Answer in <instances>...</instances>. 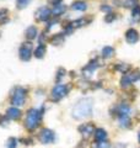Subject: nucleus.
Wrapping results in <instances>:
<instances>
[{
    "instance_id": "1",
    "label": "nucleus",
    "mask_w": 140,
    "mask_h": 148,
    "mask_svg": "<svg viewBox=\"0 0 140 148\" xmlns=\"http://www.w3.org/2000/svg\"><path fill=\"white\" fill-rule=\"evenodd\" d=\"M92 105H93V100L91 98H86V99L80 100L76 104L75 108H74V111H73L74 117L77 120H81V119L90 116L92 112Z\"/></svg>"
},
{
    "instance_id": "3",
    "label": "nucleus",
    "mask_w": 140,
    "mask_h": 148,
    "mask_svg": "<svg viewBox=\"0 0 140 148\" xmlns=\"http://www.w3.org/2000/svg\"><path fill=\"white\" fill-rule=\"evenodd\" d=\"M25 98H26V90L23 89V88L17 86L15 89V91H14L11 103L15 108L16 106H22L23 104H25Z\"/></svg>"
},
{
    "instance_id": "10",
    "label": "nucleus",
    "mask_w": 140,
    "mask_h": 148,
    "mask_svg": "<svg viewBox=\"0 0 140 148\" xmlns=\"http://www.w3.org/2000/svg\"><path fill=\"white\" fill-rule=\"evenodd\" d=\"M6 115H7V117H10V119H12V120H16V119H18L21 116V111L18 110L17 108H10V109H7V111H6Z\"/></svg>"
},
{
    "instance_id": "19",
    "label": "nucleus",
    "mask_w": 140,
    "mask_h": 148,
    "mask_svg": "<svg viewBox=\"0 0 140 148\" xmlns=\"http://www.w3.org/2000/svg\"><path fill=\"white\" fill-rule=\"evenodd\" d=\"M64 42V37H63V35H55L54 37H53V38H52V43L55 46V45H57V46H59V45H62Z\"/></svg>"
},
{
    "instance_id": "20",
    "label": "nucleus",
    "mask_w": 140,
    "mask_h": 148,
    "mask_svg": "<svg viewBox=\"0 0 140 148\" xmlns=\"http://www.w3.org/2000/svg\"><path fill=\"white\" fill-rule=\"evenodd\" d=\"M129 64H124V63H119V64H117V67H116V69L118 72H120V73H127L128 71H129Z\"/></svg>"
},
{
    "instance_id": "23",
    "label": "nucleus",
    "mask_w": 140,
    "mask_h": 148,
    "mask_svg": "<svg viewBox=\"0 0 140 148\" xmlns=\"http://www.w3.org/2000/svg\"><path fill=\"white\" fill-rule=\"evenodd\" d=\"M133 20L134 21H140V8L139 6L133 9Z\"/></svg>"
},
{
    "instance_id": "6",
    "label": "nucleus",
    "mask_w": 140,
    "mask_h": 148,
    "mask_svg": "<svg viewBox=\"0 0 140 148\" xmlns=\"http://www.w3.org/2000/svg\"><path fill=\"white\" fill-rule=\"evenodd\" d=\"M31 52H32V43L27 42V43H23L20 48V58L22 61H29L31 58Z\"/></svg>"
},
{
    "instance_id": "11",
    "label": "nucleus",
    "mask_w": 140,
    "mask_h": 148,
    "mask_svg": "<svg viewBox=\"0 0 140 148\" xmlns=\"http://www.w3.org/2000/svg\"><path fill=\"white\" fill-rule=\"evenodd\" d=\"M97 68V64L96 63H93V62H91L88 66H86L85 68L82 69V73H84V77H86V78H90L91 77V74H92V72L95 71V69Z\"/></svg>"
},
{
    "instance_id": "5",
    "label": "nucleus",
    "mask_w": 140,
    "mask_h": 148,
    "mask_svg": "<svg viewBox=\"0 0 140 148\" xmlns=\"http://www.w3.org/2000/svg\"><path fill=\"white\" fill-rule=\"evenodd\" d=\"M39 141L41 143H44V145H48V143H52L54 141V133L53 131H50L48 128L42 130L39 133Z\"/></svg>"
},
{
    "instance_id": "29",
    "label": "nucleus",
    "mask_w": 140,
    "mask_h": 148,
    "mask_svg": "<svg viewBox=\"0 0 140 148\" xmlns=\"http://www.w3.org/2000/svg\"><path fill=\"white\" fill-rule=\"evenodd\" d=\"M101 10H102V11H107V12H109V11L112 10V8H111V6H105V5H103V6L101 8Z\"/></svg>"
},
{
    "instance_id": "17",
    "label": "nucleus",
    "mask_w": 140,
    "mask_h": 148,
    "mask_svg": "<svg viewBox=\"0 0 140 148\" xmlns=\"http://www.w3.org/2000/svg\"><path fill=\"white\" fill-rule=\"evenodd\" d=\"M65 10H67V8H65L64 5H62V4H58V5L54 6L52 14H53V15H55V16H59V15H62Z\"/></svg>"
},
{
    "instance_id": "2",
    "label": "nucleus",
    "mask_w": 140,
    "mask_h": 148,
    "mask_svg": "<svg viewBox=\"0 0 140 148\" xmlns=\"http://www.w3.org/2000/svg\"><path fill=\"white\" fill-rule=\"evenodd\" d=\"M41 111L37 109H30L29 112H27V116L25 120V125L29 130H35L41 122Z\"/></svg>"
},
{
    "instance_id": "18",
    "label": "nucleus",
    "mask_w": 140,
    "mask_h": 148,
    "mask_svg": "<svg viewBox=\"0 0 140 148\" xmlns=\"http://www.w3.org/2000/svg\"><path fill=\"white\" fill-rule=\"evenodd\" d=\"M44 54H46V46L44 45H39L35 51V56L37 58H42Z\"/></svg>"
},
{
    "instance_id": "12",
    "label": "nucleus",
    "mask_w": 140,
    "mask_h": 148,
    "mask_svg": "<svg viewBox=\"0 0 140 148\" xmlns=\"http://www.w3.org/2000/svg\"><path fill=\"white\" fill-rule=\"evenodd\" d=\"M95 140L97 142H101V141H105L106 138H107V132L105 131L103 128H97L96 131H95Z\"/></svg>"
},
{
    "instance_id": "9",
    "label": "nucleus",
    "mask_w": 140,
    "mask_h": 148,
    "mask_svg": "<svg viewBox=\"0 0 140 148\" xmlns=\"http://www.w3.org/2000/svg\"><path fill=\"white\" fill-rule=\"evenodd\" d=\"M125 38H127V41L129 43H135V42H138V40H139V34H138V31L137 30H134V29H129L127 31V34H125Z\"/></svg>"
},
{
    "instance_id": "21",
    "label": "nucleus",
    "mask_w": 140,
    "mask_h": 148,
    "mask_svg": "<svg viewBox=\"0 0 140 148\" xmlns=\"http://www.w3.org/2000/svg\"><path fill=\"white\" fill-rule=\"evenodd\" d=\"M130 84H132V80H130L129 75H124L122 78V80H120V85H122V88H128Z\"/></svg>"
},
{
    "instance_id": "25",
    "label": "nucleus",
    "mask_w": 140,
    "mask_h": 148,
    "mask_svg": "<svg viewBox=\"0 0 140 148\" xmlns=\"http://www.w3.org/2000/svg\"><path fill=\"white\" fill-rule=\"evenodd\" d=\"M6 146H7V148H16V146H17V140H16V138H14V137L9 138L7 142H6Z\"/></svg>"
},
{
    "instance_id": "22",
    "label": "nucleus",
    "mask_w": 140,
    "mask_h": 148,
    "mask_svg": "<svg viewBox=\"0 0 140 148\" xmlns=\"http://www.w3.org/2000/svg\"><path fill=\"white\" fill-rule=\"evenodd\" d=\"M109 147V143L108 142H105V141H101V142H96L92 145V148H108Z\"/></svg>"
},
{
    "instance_id": "28",
    "label": "nucleus",
    "mask_w": 140,
    "mask_h": 148,
    "mask_svg": "<svg viewBox=\"0 0 140 148\" xmlns=\"http://www.w3.org/2000/svg\"><path fill=\"white\" fill-rule=\"evenodd\" d=\"M63 73H65V71H64V69H63V68H60V69H59V72H58V80H59V79H60V78H62V77L64 75V74H63Z\"/></svg>"
},
{
    "instance_id": "27",
    "label": "nucleus",
    "mask_w": 140,
    "mask_h": 148,
    "mask_svg": "<svg viewBox=\"0 0 140 148\" xmlns=\"http://www.w3.org/2000/svg\"><path fill=\"white\" fill-rule=\"evenodd\" d=\"M6 17V10H0V21H3Z\"/></svg>"
},
{
    "instance_id": "31",
    "label": "nucleus",
    "mask_w": 140,
    "mask_h": 148,
    "mask_svg": "<svg viewBox=\"0 0 140 148\" xmlns=\"http://www.w3.org/2000/svg\"><path fill=\"white\" fill-rule=\"evenodd\" d=\"M49 1L52 3V4H54V6H55V5H58V4L62 1V0H49Z\"/></svg>"
},
{
    "instance_id": "16",
    "label": "nucleus",
    "mask_w": 140,
    "mask_h": 148,
    "mask_svg": "<svg viewBox=\"0 0 140 148\" xmlns=\"http://www.w3.org/2000/svg\"><path fill=\"white\" fill-rule=\"evenodd\" d=\"M119 122H120V126H123V127H128L129 125H130L129 115H128V114L120 115V117H119Z\"/></svg>"
},
{
    "instance_id": "7",
    "label": "nucleus",
    "mask_w": 140,
    "mask_h": 148,
    "mask_svg": "<svg viewBox=\"0 0 140 148\" xmlns=\"http://www.w3.org/2000/svg\"><path fill=\"white\" fill-rule=\"evenodd\" d=\"M50 14H52V11H50L48 8L42 6V8H39L38 10H37L36 17H37V20H39V21H46V20H48L49 18Z\"/></svg>"
},
{
    "instance_id": "15",
    "label": "nucleus",
    "mask_w": 140,
    "mask_h": 148,
    "mask_svg": "<svg viewBox=\"0 0 140 148\" xmlns=\"http://www.w3.org/2000/svg\"><path fill=\"white\" fill-rule=\"evenodd\" d=\"M36 36H37V29L35 26H30L29 29L26 30V37L30 40H33V38H36Z\"/></svg>"
},
{
    "instance_id": "8",
    "label": "nucleus",
    "mask_w": 140,
    "mask_h": 148,
    "mask_svg": "<svg viewBox=\"0 0 140 148\" xmlns=\"http://www.w3.org/2000/svg\"><path fill=\"white\" fill-rule=\"evenodd\" d=\"M79 131L82 133V136L85 138H88L91 135L95 133L96 130H95V126H93L92 123H85V125H82V126L79 127Z\"/></svg>"
},
{
    "instance_id": "26",
    "label": "nucleus",
    "mask_w": 140,
    "mask_h": 148,
    "mask_svg": "<svg viewBox=\"0 0 140 148\" xmlns=\"http://www.w3.org/2000/svg\"><path fill=\"white\" fill-rule=\"evenodd\" d=\"M30 1H31V0H17V8H18V9L26 8V6L30 4Z\"/></svg>"
},
{
    "instance_id": "4",
    "label": "nucleus",
    "mask_w": 140,
    "mask_h": 148,
    "mask_svg": "<svg viewBox=\"0 0 140 148\" xmlns=\"http://www.w3.org/2000/svg\"><path fill=\"white\" fill-rule=\"evenodd\" d=\"M67 92H68V88L63 85V84H58V85H55L53 88V90H52V98L53 100H59V99H62L63 96L67 95Z\"/></svg>"
},
{
    "instance_id": "24",
    "label": "nucleus",
    "mask_w": 140,
    "mask_h": 148,
    "mask_svg": "<svg viewBox=\"0 0 140 148\" xmlns=\"http://www.w3.org/2000/svg\"><path fill=\"white\" fill-rule=\"evenodd\" d=\"M86 24V20L85 18H79V20H76V21H74V22H71V27H81L82 25H85Z\"/></svg>"
},
{
    "instance_id": "13",
    "label": "nucleus",
    "mask_w": 140,
    "mask_h": 148,
    "mask_svg": "<svg viewBox=\"0 0 140 148\" xmlns=\"http://www.w3.org/2000/svg\"><path fill=\"white\" fill-rule=\"evenodd\" d=\"M74 10H79V11H84V10H86V8H87V4L85 1H81V0H77V1H75L73 4V6H71Z\"/></svg>"
},
{
    "instance_id": "32",
    "label": "nucleus",
    "mask_w": 140,
    "mask_h": 148,
    "mask_svg": "<svg viewBox=\"0 0 140 148\" xmlns=\"http://www.w3.org/2000/svg\"><path fill=\"white\" fill-rule=\"evenodd\" d=\"M138 140H139V143H140V132H139V136H138Z\"/></svg>"
},
{
    "instance_id": "30",
    "label": "nucleus",
    "mask_w": 140,
    "mask_h": 148,
    "mask_svg": "<svg viewBox=\"0 0 140 148\" xmlns=\"http://www.w3.org/2000/svg\"><path fill=\"white\" fill-rule=\"evenodd\" d=\"M113 18H114V15H112V14H109V15L106 17V21H107V22H111L112 20H113Z\"/></svg>"
},
{
    "instance_id": "14",
    "label": "nucleus",
    "mask_w": 140,
    "mask_h": 148,
    "mask_svg": "<svg viewBox=\"0 0 140 148\" xmlns=\"http://www.w3.org/2000/svg\"><path fill=\"white\" fill-rule=\"evenodd\" d=\"M113 54H114V48L111 47V46H106V47H103V49H102V56H103L105 58H111Z\"/></svg>"
}]
</instances>
